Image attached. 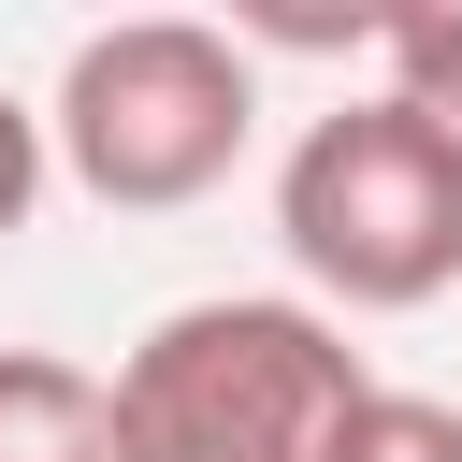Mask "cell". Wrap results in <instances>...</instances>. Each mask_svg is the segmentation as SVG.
Returning <instances> with one entry per match:
<instances>
[{"mask_svg":"<svg viewBox=\"0 0 462 462\" xmlns=\"http://www.w3.org/2000/svg\"><path fill=\"white\" fill-rule=\"evenodd\" d=\"M361 390L375 375L332 303L217 289V303L144 318V346L116 361V448L130 462H332Z\"/></svg>","mask_w":462,"mask_h":462,"instance_id":"1","label":"cell"},{"mask_svg":"<svg viewBox=\"0 0 462 462\" xmlns=\"http://www.w3.org/2000/svg\"><path fill=\"white\" fill-rule=\"evenodd\" d=\"M274 245L346 318L448 303L462 289V144L419 101H390V87L303 116V144L274 159Z\"/></svg>","mask_w":462,"mask_h":462,"instance_id":"2","label":"cell"},{"mask_svg":"<svg viewBox=\"0 0 462 462\" xmlns=\"http://www.w3.org/2000/svg\"><path fill=\"white\" fill-rule=\"evenodd\" d=\"M58 173L116 217H173L202 188H231L245 130H260V58L202 14H116L58 58Z\"/></svg>","mask_w":462,"mask_h":462,"instance_id":"3","label":"cell"},{"mask_svg":"<svg viewBox=\"0 0 462 462\" xmlns=\"http://www.w3.org/2000/svg\"><path fill=\"white\" fill-rule=\"evenodd\" d=\"M0 462H130L116 448V375L58 346H0Z\"/></svg>","mask_w":462,"mask_h":462,"instance_id":"4","label":"cell"},{"mask_svg":"<svg viewBox=\"0 0 462 462\" xmlns=\"http://www.w3.org/2000/svg\"><path fill=\"white\" fill-rule=\"evenodd\" d=\"M375 72H390V101H419V116L462 144V0H404V14H375Z\"/></svg>","mask_w":462,"mask_h":462,"instance_id":"5","label":"cell"},{"mask_svg":"<svg viewBox=\"0 0 462 462\" xmlns=\"http://www.w3.org/2000/svg\"><path fill=\"white\" fill-rule=\"evenodd\" d=\"M332 462H462V404H433V390H361V419L332 433Z\"/></svg>","mask_w":462,"mask_h":462,"instance_id":"6","label":"cell"},{"mask_svg":"<svg viewBox=\"0 0 462 462\" xmlns=\"http://www.w3.org/2000/svg\"><path fill=\"white\" fill-rule=\"evenodd\" d=\"M43 173H58V130H43V116H29L14 87H0V245L29 231V202H43Z\"/></svg>","mask_w":462,"mask_h":462,"instance_id":"7","label":"cell"}]
</instances>
